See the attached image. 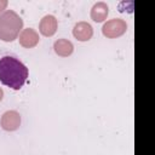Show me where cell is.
Returning <instances> with one entry per match:
<instances>
[{"instance_id": "1", "label": "cell", "mask_w": 155, "mask_h": 155, "mask_svg": "<svg viewBox=\"0 0 155 155\" xmlns=\"http://www.w3.org/2000/svg\"><path fill=\"white\" fill-rule=\"evenodd\" d=\"M28 68L13 56H4L0 58V81L2 85L19 90L28 79Z\"/></svg>"}, {"instance_id": "2", "label": "cell", "mask_w": 155, "mask_h": 155, "mask_svg": "<svg viewBox=\"0 0 155 155\" xmlns=\"http://www.w3.org/2000/svg\"><path fill=\"white\" fill-rule=\"evenodd\" d=\"M23 30V19L13 10H6L0 15V40L11 42Z\"/></svg>"}, {"instance_id": "3", "label": "cell", "mask_w": 155, "mask_h": 155, "mask_svg": "<svg viewBox=\"0 0 155 155\" xmlns=\"http://www.w3.org/2000/svg\"><path fill=\"white\" fill-rule=\"evenodd\" d=\"M127 30V23L121 18H113L107 21L102 27V33L108 39H115L124 35Z\"/></svg>"}, {"instance_id": "4", "label": "cell", "mask_w": 155, "mask_h": 155, "mask_svg": "<svg viewBox=\"0 0 155 155\" xmlns=\"http://www.w3.org/2000/svg\"><path fill=\"white\" fill-rule=\"evenodd\" d=\"M0 126L2 130L12 132L19 128L21 126V115L16 110H7L2 114L0 119Z\"/></svg>"}, {"instance_id": "5", "label": "cell", "mask_w": 155, "mask_h": 155, "mask_svg": "<svg viewBox=\"0 0 155 155\" xmlns=\"http://www.w3.org/2000/svg\"><path fill=\"white\" fill-rule=\"evenodd\" d=\"M57 28H58V21L52 15L44 16L39 23V31L46 38L53 36L57 31Z\"/></svg>"}, {"instance_id": "6", "label": "cell", "mask_w": 155, "mask_h": 155, "mask_svg": "<svg viewBox=\"0 0 155 155\" xmlns=\"http://www.w3.org/2000/svg\"><path fill=\"white\" fill-rule=\"evenodd\" d=\"M18 41H19V45L23 46L24 48H33L39 44L40 36H39V33L35 29L25 28L21 31Z\"/></svg>"}, {"instance_id": "7", "label": "cell", "mask_w": 155, "mask_h": 155, "mask_svg": "<svg viewBox=\"0 0 155 155\" xmlns=\"http://www.w3.org/2000/svg\"><path fill=\"white\" fill-rule=\"evenodd\" d=\"M73 35L79 41H88L93 35V28L87 22H78L73 28Z\"/></svg>"}, {"instance_id": "8", "label": "cell", "mask_w": 155, "mask_h": 155, "mask_svg": "<svg viewBox=\"0 0 155 155\" xmlns=\"http://www.w3.org/2000/svg\"><path fill=\"white\" fill-rule=\"evenodd\" d=\"M108 13H109L108 5L104 1H98V2H96L92 6L91 12H90V16H91V19L92 21H94L97 23H101V22H104L107 19Z\"/></svg>"}, {"instance_id": "9", "label": "cell", "mask_w": 155, "mask_h": 155, "mask_svg": "<svg viewBox=\"0 0 155 155\" xmlns=\"http://www.w3.org/2000/svg\"><path fill=\"white\" fill-rule=\"evenodd\" d=\"M53 50L61 57H69L74 51V45L68 39H58L53 44Z\"/></svg>"}, {"instance_id": "10", "label": "cell", "mask_w": 155, "mask_h": 155, "mask_svg": "<svg viewBox=\"0 0 155 155\" xmlns=\"http://www.w3.org/2000/svg\"><path fill=\"white\" fill-rule=\"evenodd\" d=\"M7 5H8V1H7V0H0V15H1L2 12H5Z\"/></svg>"}, {"instance_id": "11", "label": "cell", "mask_w": 155, "mask_h": 155, "mask_svg": "<svg viewBox=\"0 0 155 155\" xmlns=\"http://www.w3.org/2000/svg\"><path fill=\"white\" fill-rule=\"evenodd\" d=\"M2 97H4V91H2V88L0 87V102L2 101Z\"/></svg>"}]
</instances>
